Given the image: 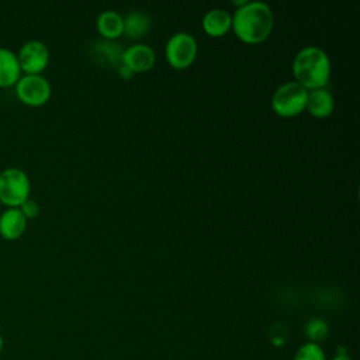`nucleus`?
I'll use <instances>...</instances> for the list:
<instances>
[{
	"label": "nucleus",
	"instance_id": "1",
	"mask_svg": "<svg viewBox=\"0 0 360 360\" xmlns=\"http://www.w3.org/2000/svg\"><path fill=\"white\" fill-rule=\"evenodd\" d=\"M273 24V11L263 1H246L232 15V30L246 44H259L267 39Z\"/></svg>",
	"mask_w": 360,
	"mask_h": 360
},
{
	"label": "nucleus",
	"instance_id": "2",
	"mask_svg": "<svg viewBox=\"0 0 360 360\" xmlns=\"http://www.w3.org/2000/svg\"><path fill=\"white\" fill-rule=\"evenodd\" d=\"M295 82L307 90L322 89L330 77V60L328 53L314 45L301 48L292 60Z\"/></svg>",
	"mask_w": 360,
	"mask_h": 360
},
{
	"label": "nucleus",
	"instance_id": "3",
	"mask_svg": "<svg viewBox=\"0 0 360 360\" xmlns=\"http://www.w3.org/2000/svg\"><path fill=\"white\" fill-rule=\"evenodd\" d=\"M308 90L297 82H285L278 86L271 96V108L284 118L300 115L307 107Z\"/></svg>",
	"mask_w": 360,
	"mask_h": 360
},
{
	"label": "nucleus",
	"instance_id": "4",
	"mask_svg": "<svg viewBox=\"0 0 360 360\" xmlns=\"http://www.w3.org/2000/svg\"><path fill=\"white\" fill-rule=\"evenodd\" d=\"M31 183L20 167H6L0 172V202L6 207H20L30 198Z\"/></svg>",
	"mask_w": 360,
	"mask_h": 360
},
{
	"label": "nucleus",
	"instance_id": "5",
	"mask_svg": "<svg viewBox=\"0 0 360 360\" xmlns=\"http://www.w3.org/2000/svg\"><path fill=\"white\" fill-rule=\"evenodd\" d=\"M197 41L191 34L176 32L173 34L165 46V56L169 65L174 69L188 68L197 56Z\"/></svg>",
	"mask_w": 360,
	"mask_h": 360
},
{
	"label": "nucleus",
	"instance_id": "6",
	"mask_svg": "<svg viewBox=\"0 0 360 360\" xmlns=\"http://www.w3.org/2000/svg\"><path fill=\"white\" fill-rule=\"evenodd\" d=\"M14 86L17 97L27 105L39 107L51 98V84L42 75H22Z\"/></svg>",
	"mask_w": 360,
	"mask_h": 360
},
{
	"label": "nucleus",
	"instance_id": "7",
	"mask_svg": "<svg viewBox=\"0 0 360 360\" xmlns=\"http://www.w3.org/2000/svg\"><path fill=\"white\" fill-rule=\"evenodd\" d=\"M17 59L24 75H41L49 63V49L42 41L30 39L21 45Z\"/></svg>",
	"mask_w": 360,
	"mask_h": 360
},
{
	"label": "nucleus",
	"instance_id": "8",
	"mask_svg": "<svg viewBox=\"0 0 360 360\" xmlns=\"http://www.w3.org/2000/svg\"><path fill=\"white\" fill-rule=\"evenodd\" d=\"M156 60L153 49L146 44H135L124 49L121 63L132 73H143L153 68Z\"/></svg>",
	"mask_w": 360,
	"mask_h": 360
},
{
	"label": "nucleus",
	"instance_id": "9",
	"mask_svg": "<svg viewBox=\"0 0 360 360\" xmlns=\"http://www.w3.org/2000/svg\"><path fill=\"white\" fill-rule=\"evenodd\" d=\"M27 228V218L18 207H7L0 214V235L4 239H18Z\"/></svg>",
	"mask_w": 360,
	"mask_h": 360
},
{
	"label": "nucleus",
	"instance_id": "10",
	"mask_svg": "<svg viewBox=\"0 0 360 360\" xmlns=\"http://www.w3.org/2000/svg\"><path fill=\"white\" fill-rule=\"evenodd\" d=\"M305 110L315 118H326L335 110V98L325 87L308 90Z\"/></svg>",
	"mask_w": 360,
	"mask_h": 360
},
{
	"label": "nucleus",
	"instance_id": "11",
	"mask_svg": "<svg viewBox=\"0 0 360 360\" xmlns=\"http://www.w3.org/2000/svg\"><path fill=\"white\" fill-rule=\"evenodd\" d=\"M91 53L97 63L107 68L117 69L121 65L124 48L114 41L103 39V41L94 42V45L91 46Z\"/></svg>",
	"mask_w": 360,
	"mask_h": 360
},
{
	"label": "nucleus",
	"instance_id": "12",
	"mask_svg": "<svg viewBox=\"0 0 360 360\" xmlns=\"http://www.w3.org/2000/svg\"><path fill=\"white\" fill-rule=\"evenodd\" d=\"M201 24L207 35L219 38L232 28V15L222 8H212L205 13Z\"/></svg>",
	"mask_w": 360,
	"mask_h": 360
},
{
	"label": "nucleus",
	"instance_id": "13",
	"mask_svg": "<svg viewBox=\"0 0 360 360\" xmlns=\"http://www.w3.org/2000/svg\"><path fill=\"white\" fill-rule=\"evenodd\" d=\"M96 27L104 39L114 41L124 34V17L114 10H105L97 17Z\"/></svg>",
	"mask_w": 360,
	"mask_h": 360
},
{
	"label": "nucleus",
	"instance_id": "14",
	"mask_svg": "<svg viewBox=\"0 0 360 360\" xmlns=\"http://www.w3.org/2000/svg\"><path fill=\"white\" fill-rule=\"evenodd\" d=\"M21 76L17 53L0 46V87L14 86Z\"/></svg>",
	"mask_w": 360,
	"mask_h": 360
},
{
	"label": "nucleus",
	"instance_id": "15",
	"mask_svg": "<svg viewBox=\"0 0 360 360\" xmlns=\"http://www.w3.org/2000/svg\"><path fill=\"white\" fill-rule=\"evenodd\" d=\"M150 25V17L141 10L129 11L124 17V32L131 39H141L148 35Z\"/></svg>",
	"mask_w": 360,
	"mask_h": 360
},
{
	"label": "nucleus",
	"instance_id": "16",
	"mask_svg": "<svg viewBox=\"0 0 360 360\" xmlns=\"http://www.w3.org/2000/svg\"><path fill=\"white\" fill-rule=\"evenodd\" d=\"M294 360H326L322 347L318 343H304L295 353Z\"/></svg>",
	"mask_w": 360,
	"mask_h": 360
},
{
	"label": "nucleus",
	"instance_id": "17",
	"mask_svg": "<svg viewBox=\"0 0 360 360\" xmlns=\"http://www.w3.org/2000/svg\"><path fill=\"white\" fill-rule=\"evenodd\" d=\"M305 333L314 343H318L319 340L326 338L328 325L322 319H311L305 326Z\"/></svg>",
	"mask_w": 360,
	"mask_h": 360
},
{
	"label": "nucleus",
	"instance_id": "18",
	"mask_svg": "<svg viewBox=\"0 0 360 360\" xmlns=\"http://www.w3.org/2000/svg\"><path fill=\"white\" fill-rule=\"evenodd\" d=\"M18 208H20V211L22 212V215L27 218V221L37 218L38 214H39V205H38V202H37L35 200H32V198L25 200Z\"/></svg>",
	"mask_w": 360,
	"mask_h": 360
},
{
	"label": "nucleus",
	"instance_id": "19",
	"mask_svg": "<svg viewBox=\"0 0 360 360\" xmlns=\"http://www.w3.org/2000/svg\"><path fill=\"white\" fill-rule=\"evenodd\" d=\"M117 72H118V75H120L122 79H131L132 75H134V73H132L127 66H124L122 63L117 68Z\"/></svg>",
	"mask_w": 360,
	"mask_h": 360
},
{
	"label": "nucleus",
	"instance_id": "20",
	"mask_svg": "<svg viewBox=\"0 0 360 360\" xmlns=\"http://www.w3.org/2000/svg\"><path fill=\"white\" fill-rule=\"evenodd\" d=\"M332 360H352L349 356H346V354H338L336 357H333Z\"/></svg>",
	"mask_w": 360,
	"mask_h": 360
},
{
	"label": "nucleus",
	"instance_id": "21",
	"mask_svg": "<svg viewBox=\"0 0 360 360\" xmlns=\"http://www.w3.org/2000/svg\"><path fill=\"white\" fill-rule=\"evenodd\" d=\"M3 349H4V338H3V335L0 333V353L3 352Z\"/></svg>",
	"mask_w": 360,
	"mask_h": 360
}]
</instances>
